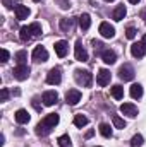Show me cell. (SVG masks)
<instances>
[{
    "label": "cell",
    "mask_w": 146,
    "mask_h": 147,
    "mask_svg": "<svg viewBox=\"0 0 146 147\" xmlns=\"http://www.w3.org/2000/svg\"><path fill=\"white\" fill-rule=\"evenodd\" d=\"M35 36H41V26L38 24V22H33V24H29V26H23L21 29H19V38H21V41H29L31 38Z\"/></svg>",
    "instance_id": "obj_1"
},
{
    "label": "cell",
    "mask_w": 146,
    "mask_h": 147,
    "mask_svg": "<svg viewBox=\"0 0 146 147\" xmlns=\"http://www.w3.org/2000/svg\"><path fill=\"white\" fill-rule=\"evenodd\" d=\"M74 79L83 87H89L91 82H93V75L88 72V70H83V69H76L74 70Z\"/></svg>",
    "instance_id": "obj_2"
},
{
    "label": "cell",
    "mask_w": 146,
    "mask_h": 147,
    "mask_svg": "<svg viewBox=\"0 0 146 147\" xmlns=\"http://www.w3.org/2000/svg\"><path fill=\"white\" fill-rule=\"evenodd\" d=\"M12 74H14V77H16L17 80H26V79L29 77L31 70H29V67L24 63V65H17V67H14Z\"/></svg>",
    "instance_id": "obj_3"
},
{
    "label": "cell",
    "mask_w": 146,
    "mask_h": 147,
    "mask_svg": "<svg viewBox=\"0 0 146 147\" xmlns=\"http://www.w3.org/2000/svg\"><path fill=\"white\" fill-rule=\"evenodd\" d=\"M60 80H62V72H60L59 67L52 69L50 72L46 74V82H48L50 86H57V84H60Z\"/></svg>",
    "instance_id": "obj_4"
},
{
    "label": "cell",
    "mask_w": 146,
    "mask_h": 147,
    "mask_svg": "<svg viewBox=\"0 0 146 147\" xmlns=\"http://www.w3.org/2000/svg\"><path fill=\"white\" fill-rule=\"evenodd\" d=\"M31 57H33V60H35L36 63H40V62L43 63V62H46V60H48V51L40 45V46H36V48L33 50V55H31Z\"/></svg>",
    "instance_id": "obj_5"
},
{
    "label": "cell",
    "mask_w": 146,
    "mask_h": 147,
    "mask_svg": "<svg viewBox=\"0 0 146 147\" xmlns=\"http://www.w3.org/2000/svg\"><path fill=\"white\" fill-rule=\"evenodd\" d=\"M110 79H112V75H110V72L107 70V69H100L98 74H96V84H98V86H102V87L108 86Z\"/></svg>",
    "instance_id": "obj_6"
},
{
    "label": "cell",
    "mask_w": 146,
    "mask_h": 147,
    "mask_svg": "<svg viewBox=\"0 0 146 147\" xmlns=\"http://www.w3.org/2000/svg\"><path fill=\"white\" fill-rule=\"evenodd\" d=\"M119 77L122 80H132L134 79V69L129 65V63H124L120 69H119Z\"/></svg>",
    "instance_id": "obj_7"
},
{
    "label": "cell",
    "mask_w": 146,
    "mask_h": 147,
    "mask_svg": "<svg viewBox=\"0 0 146 147\" xmlns=\"http://www.w3.org/2000/svg\"><path fill=\"white\" fill-rule=\"evenodd\" d=\"M74 51H76V60H77V62H86V60H88V51L84 50V46H83V43H81L79 39L76 41Z\"/></svg>",
    "instance_id": "obj_8"
},
{
    "label": "cell",
    "mask_w": 146,
    "mask_h": 147,
    "mask_svg": "<svg viewBox=\"0 0 146 147\" xmlns=\"http://www.w3.org/2000/svg\"><path fill=\"white\" fill-rule=\"evenodd\" d=\"M41 101H43L45 106H53V105L59 101V94H57L55 91H46V92H43Z\"/></svg>",
    "instance_id": "obj_9"
},
{
    "label": "cell",
    "mask_w": 146,
    "mask_h": 147,
    "mask_svg": "<svg viewBox=\"0 0 146 147\" xmlns=\"http://www.w3.org/2000/svg\"><path fill=\"white\" fill-rule=\"evenodd\" d=\"M98 31H100V34L103 38H107V39H110V38L115 36V28L113 26H110V22H102L100 24V28H98Z\"/></svg>",
    "instance_id": "obj_10"
},
{
    "label": "cell",
    "mask_w": 146,
    "mask_h": 147,
    "mask_svg": "<svg viewBox=\"0 0 146 147\" xmlns=\"http://www.w3.org/2000/svg\"><path fill=\"white\" fill-rule=\"evenodd\" d=\"M65 101H67V105H77L79 101H81V92L77 91V89H69L67 91V94H65Z\"/></svg>",
    "instance_id": "obj_11"
},
{
    "label": "cell",
    "mask_w": 146,
    "mask_h": 147,
    "mask_svg": "<svg viewBox=\"0 0 146 147\" xmlns=\"http://www.w3.org/2000/svg\"><path fill=\"white\" fill-rule=\"evenodd\" d=\"M41 121H43V123H45L46 127H50V128L53 130V128L57 127V123L60 121V116H59L57 113H50V115H46V116H45V118H43Z\"/></svg>",
    "instance_id": "obj_12"
},
{
    "label": "cell",
    "mask_w": 146,
    "mask_h": 147,
    "mask_svg": "<svg viewBox=\"0 0 146 147\" xmlns=\"http://www.w3.org/2000/svg\"><path fill=\"white\" fill-rule=\"evenodd\" d=\"M131 53H132V57L134 58H143L146 53V48L143 43H132V46H131Z\"/></svg>",
    "instance_id": "obj_13"
},
{
    "label": "cell",
    "mask_w": 146,
    "mask_h": 147,
    "mask_svg": "<svg viewBox=\"0 0 146 147\" xmlns=\"http://www.w3.org/2000/svg\"><path fill=\"white\" fill-rule=\"evenodd\" d=\"M120 111H122L124 115H127L129 118H136V116H138V108H136L132 103H124V105L120 106Z\"/></svg>",
    "instance_id": "obj_14"
},
{
    "label": "cell",
    "mask_w": 146,
    "mask_h": 147,
    "mask_svg": "<svg viewBox=\"0 0 146 147\" xmlns=\"http://www.w3.org/2000/svg\"><path fill=\"white\" fill-rule=\"evenodd\" d=\"M67 51H69V46H67V41H64V39H60V41H57V43H55V53H57V57H60V58H64V57L67 55Z\"/></svg>",
    "instance_id": "obj_15"
},
{
    "label": "cell",
    "mask_w": 146,
    "mask_h": 147,
    "mask_svg": "<svg viewBox=\"0 0 146 147\" xmlns=\"http://www.w3.org/2000/svg\"><path fill=\"white\" fill-rule=\"evenodd\" d=\"M102 60L107 63V65H112L117 62V53L113 50H103L102 51Z\"/></svg>",
    "instance_id": "obj_16"
},
{
    "label": "cell",
    "mask_w": 146,
    "mask_h": 147,
    "mask_svg": "<svg viewBox=\"0 0 146 147\" xmlns=\"http://www.w3.org/2000/svg\"><path fill=\"white\" fill-rule=\"evenodd\" d=\"M14 14H16V17L19 19V21H23V19H26L28 16H29V9L26 7V5H16V9H14Z\"/></svg>",
    "instance_id": "obj_17"
},
{
    "label": "cell",
    "mask_w": 146,
    "mask_h": 147,
    "mask_svg": "<svg viewBox=\"0 0 146 147\" xmlns=\"http://www.w3.org/2000/svg\"><path fill=\"white\" fill-rule=\"evenodd\" d=\"M29 120H31V116H29V113L26 110H17L16 111V121H17V123L24 125V123H28Z\"/></svg>",
    "instance_id": "obj_18"
},
{
    "label": "cell",
    "mask_w": 146,
    "mask_h": 147,
    "mask_svg": "<svg viewBox=\"0 0 146 147\" xmlns=\"http://www.w3.org/2000/svg\"><path fill=\"white\" fill-rule=\"evenodd\" d=\"M129 92H131L132 99H139V98H143V86L141 84H132Z\"/></svg>",
    "instance_id": "obj_19"
},
{
    "label": "cell",
    "mask_w": 146,
    "mask_h": 147,
    "mask_svg": "<svg viewBox=\"0 0 146 147\" xmlns=\"http://www.w3.org/2000/svg\"><path fill=\"white\" fill-rule=\"evenodd\" d=\"M126 14H127V9H126L124 5H117L115 10H113V19H115V21H122V19L126 17Z\"/></svg>",
    "instance_id": "obj_20"
},
{
    "label": "cell",
    "mask_w": 146,
    "mask_h": 147,
    "mask_svg": "<svg viewBox=\"0 0 146 147\" xmlns=\"http://www.w3.org/2000/svg\"><path fill=\"white\" fill-rule=\"evenodd\" d=\"M79 26H81L83 31H88V29H89V26H91V17H89V14H83V16L79 17Z\"/></svg>",
    "instance_id": "obj_21"
},
{
    "label": "cell",
    "mask_w": 146,
    "mask_h": 147,
    "mask_svg": "<svg viewBox=\"0 0 146 147\" xmlns=\"http://www.w3.org/2000/svg\"><path fill=\"white\" fill-rule=\"evenodd\" d=\"M35 132H36V135H40V137H45V135H48V134L52 132V128L46 127L43 121H40V123L36 125V130H35Z\"/></svg>",
    "instance_id": "obj_22"
},
{
    "label": "cell",
    "mask_w": 146,
    "mask_h": 147,
    "mask_svg": "<svg viewBox=\"0 0 146 147\" xmlns=\"http://www.w3.org/2000/svg\"><path fill=\"white\" fill-rule=\"evenodd\" d=\"M110 94L115 98V99H122L124 98V87L122 86H113V87H110Z\"/></svg>",
    "instance_id": "obj_23"
},
{
    "label": "cell",
    "mask_w": 146,
    "mask_h": 147,
    "mask_svg": "<svg viewBox=\"0 0 146 147\" xmlns=\"http://www.w3.org/2000/svg\"><path fill=\"white\" fill-rule=\"evenodd\" d=\"M88 116H84V115H76L74 116V125L77 127V128H83V127H86L88 125Z\"/></svg>",
    "instance_id": "obj_24"
},
{
    "label": "cell",
    "mask_w": 146,
    "mask_h": 147,
    "mask_svg": "<svg viewBox=\"0 0 146 147\" xmlns=\"http://www.w3.org/2000/svg\"><path fill=\"white\" fill-rule=\"evenodd\" d=\"M74 28V19H60V29L62 31H71Z\"/></svg>",
    "instance_id": "obj_25"
},
{
    "label": "cell",
    "mask_w": 146,
    "mask_h": 147,
    "mask_svg": "<svg viewBox=\"0 0 146 147\" xmlns=\"http://www.w3.org/2000/svg\"><path fill=\"white\" fill-rule=\"evenodd\" d=\"M26 60H28V53H26L24 50H21V51L16 53V62H17V65H24Z\"/></svg>",
    "instance_id": "obj_26"
},
{
    "label": "cell",
    "mask_w": 146,
    "mask_h": 147,
    "mask_svg": "<svg viewBox=\"0 0 146 147\" xmlns=\"http://www.w3.org/2000/svg\"><path fill=\"white\" fill-rule=\"evenodd\" d=\"M100 134H102L103 137H107V139L112 137V128H110L108 123H102V125H100Z\"/></svg>",
    "instance_id": "obj_27"
},
{
    "label": "cell",
    "mask_w": 146,
    "mask_h": 147,
    "mask_svg": "<svg viewBox=\"0 0 146 147\" xmlns=\"http://www.w3.org/2000/svg\"><path fill=\"white\" fill-rule=\"evenodd\" d=\"M112 121H113V127H115V128H126V121H124L119 115H113V116H112Z\"/></svg>",
    "instance_id": "obj_28"
},
{
    "label": "cell",
    "mask_w": 146,
    "mask_h": 147,
    "mask_svg": "<svg viewBox=\"0 0 146 147\" xmlns=\"http://www.w3.org/2000/svg\"><path fill=\"white\" fill-rule=\"evenodd\" d=\"M57 142H59V146H60V147H71V144H72L69 135H60Z\"/></svg>",
    "instance_id": "obj_29"
},
{
    "label": "cell",
    "mask_w": 146,
    "mask_h": 147,
    "mask_svg": "<svg viewBox=\"0 0 146 147\" xmlns=\"http://www.w3.org/2000/svg\"><path fill=\"white\" fill-rule=\"evenodd\" d=\"M143 144H145V139H143V135H139V134H138V135H134V137H132V140H131V146H132V147H141Z\"/></svg>",
    "instance_id": "obj_30"
},
{
    "label": "cell",
    "mask_w": 146,
    "mask_h": 147,
    "mask_svg": "<svg viewBox=\"0 0 146 147\" xmlns=\"http://www.w3.org/2000/svg\"><path fill=\"white\" fill-rule=\"evenodd\" d=\"M136 34H138L136 28H127V29H126V36L129 38V39H134V38H136Z\"/></svg>",
    "instance_id": "obj_31"
},
{
    "label": "cell",
    "mask_w": 146,
    "mask_h": 147,
    "mask_svg": "<svg viewBox=\"0 0 146 147\" xmlns=\"http://www.w3.org/2000/svg\"><path fill=\"white\" fill-rule=\"evenodd\" d=\"M0 62H2V63H7V62H9V51H7L5 48L0 51Z\"/></svg>",
    "instance_id": "obj_32"
},
{
    "label": "cell",
    "mask_w": 146,
    "mask_h": 147,
    "mask_svg": "<svg viewBox=\"0 0 146 147\" xmlns=\"http://www.w3.org/2000/svg\"><path fill=\"white\" fill-rule=\"evenodd\" d=\"M7 99H9V91L3 87V89L0 91V101H7Z\"/></svg>",
    "instance_id": "obj_33"
},
{
    "label": "cell",
    "mask_w": 146,
    "mask_h": 147,
    "mask_svg": "<svg viewBox=\"0 0 146 147\" xmlns=\"http://www.w3.org/2000/svg\"><path fill=\"white\" fill-rule=\"evenodd\" d=\"M57 2H59V5L62 9H69L71 7V0H57Z\"/></svg>",
    "instance_id": "obj_34"
},
{
    "label": "cell",
    "mask_w": 146,
    "mask_h": 147,
    "mask_svg": "<svg viewBox=\"0 0 146 147\" xmlns=\"http://www.w3.org/2000/svg\"><path fill=\"white\" fill-rule=\"evenodd\" d=\"M2 2H3V5H5L7 9H16V5H14L16 0H2Z\"/></svg>",
    "instance_id": "obj_35"
},
{
    "label": "cell",
    "mask_w": 146,
    "mask_h": 147,
    "mask_svg": "<svg viewBox=\"0 0 146 147\" xmlns=\"http://www.w3.org/2000/svg\"><path fill=\"white\" fill-rule=\"evenodd\" d=\"M91 45L95 46V50H100V48L103 46V45H102V41H96V39H93V41H91Z\"/></svg>",
    "instance_id": "obj_36"
},
{
    "label": "cell",
    "mask_w": 146,
    "mask_h": 147,
    "mask_svg": "<svg viewBox=\"0 0 146 147\" xmlns=\"http://www.w3.org/2000/svg\"><path fill=\"white\" fill-rule=\"evenodd\" d=\"M93 135H95V132H93V130H88V132H86V139H91Z\"/></svg>",
    "instance_id": "obj_37"
},
{
    "label": "cell",
    "mask_w": 146,
    "mask_h": 147,
    "mask_svg": "<svg viewBox=\"0 0 146 147\" xmlns=\"http://www.w3.org/2000/svg\"><path fill=\"white\" fill-rule=\"evenodd\" d=\"M33 105H35V108H36V110H40V105H38V99H36V98L33 99Z\"/></svg>",
    "instance_id": "obj_38"
},
{
    "label": "cell",
    "mask_w": 146,
    "mask_h": 147,
    "mask_svg": "<svg viewBox=\"0 0 146 147\" xmlns=\"http://www.w3.org/2000/svg\"><path fill=\"white\" fill-rule=\"evenodd\" d=\"M5 144V137L3 135H0V146H3Z\"/></svg>",
    "instance_id": "obj_39"
},
{
    "label": "cell",
    "mask_w": 146,
    "mask_h": 147,
    "mask_svg": "<svg viewBox=\"0 0 146 147\" xmlns=\"http://www.w3.org/2000/svg\"><path fill=\"white\" fill-rule=\"evenodd\" d=\"M141 17H143V19H145V21H146V9H145V10H143V12H141Z\"/></svg>",
    "instance_id": "obj_40"
},
{
    "label": "cell",
    "mask_w": 146,
    "mask_h": 147,
    "mask_svg": "<svg viewBox=\"0 0 146 147\" xmlns=\"http://www.w3.org/2000/svg\"><path fill=\"white\" fill-rule=\"evenodd\" d=\"M141 43L145 45V48H146V34H145V36H143V39H141Z\"/></svg>",
    "instance_id": "obj_41"
},
{
    "label": "cell",
    "mask_w": 146,
    "mask_h": 147,
    "mask_svg": "<svg viewBox=\"0 0 146 147\" xmlns=\"http://www.w3.org/2000/svg\"><path fill=\"white\" fill-rule=\"evenodd\" d=\"M129 2H131V3H139L141 0H129Z\"/></svg>",
    "instance_id": "obj_42"
},
{
    "label": "cell",
    "mask_w": 146,
    "mask_h": 147,
    "mask_svg": "<svg viewBox=\"0 0 146 147\" xmlns=\"http://www.w3.org/2000/svg\"><path fill=\"white\" fill-rule=\"evenodd\" d=\"M105 2H113V0H105Z\"/></svg>",
    "instance_id": "obj_43"
},
{
    "label": "cell",
    "mask_w": 146,
    "mask_h": 147,
    "mask_svg": "<svg viewBox=\"0 0 146 147\" xmlns=\"http://www.w3.org/2000/svg\"><path fill=\"white\" fill-rule=\"evenodd\" d=\"M35 2H41V0H35Z\"/></svg>",
    "instance_id": "obj_44"
},
{
    "label": "cell",
    "mask_w": 146,
    "mask_h": 147,
    "mask_svg": "<svg viewBox=\"0 0 146 147\" xmlns=\"http://www.w3.org/2000/svg\"><path fill=\"white\" fill-rule=\"evenodd\" d=\"M96 147H100V146H96Z\"/></svg>",
    "instance_id": "obj_45"
}]
</instances>
